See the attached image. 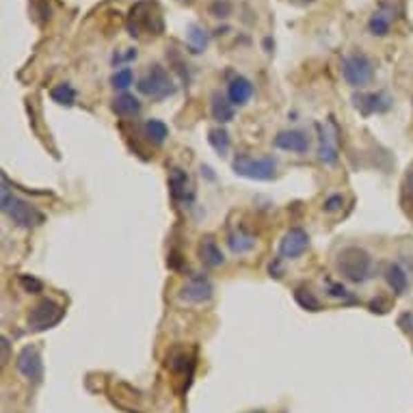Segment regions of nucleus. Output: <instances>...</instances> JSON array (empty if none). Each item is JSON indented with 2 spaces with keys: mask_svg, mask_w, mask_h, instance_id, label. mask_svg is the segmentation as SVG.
Masks as SVG:
<instances>
[{
  "mask_svg": "<svg viewBox=\"0 0 413 413\" xmlns=\"http://www.w3.org/2000/svg\"><path fill=\"white\" fill-rule=\"evenodd\" d=\"M65 316V307L55 299H41L35 307L28 311V329L30 332H46V329L57 327Z\"/></svg>",
  "mask_w": 413,
  "mask_h": 413,
  "instance_id": "obj_7",
  "label": "nucleus"
},
{
  "mask_svg": "<svg viewBox=\"0 0 413 413\" xmlns=\"http://www.w3.org/2000/svg\"><path fill=\"white\" fill-rule=\"evenodd\" d=\"M256 413H262V411H256Z\"/></svg>",
  "mask_w": 413,
  "mask_h": 413,
  "instance_id": "obj_38",
  "label": "nucleus"
},
{
  "mask_svg": "<svg viewBox=\"0 0 413 413\" xmlns=\"http://www.w3.org/2000/svg\"><path fill=\"white\" fill-rule=\"evenodd\" d=\"M327 294L332 296V299H338V301H344V303H355V296L351 294V290L344 288L342 284L329 282L327 284Z\"/></svg>",
  "mask_w": 413,
  "mask_h": 413,
  "instance_id": "obj_28",
  "label": "nucleus"
},
{
  "mask_svg": "<svg viewBox=\"0 0 413 413\" xmlns=\"http://www.w3.org/2000/svg\"><path fill=\"white\" fill-rule=\"evenodd\" d=\"M177 296L184 303H191V305H204V303H210L214 299V284L210 279L202 273L193 275L189 282L180 288Z\"/></svg>",
  "mask_w": 413,
  "mask_h": 413,
  "instance_id": "obj_8",
  "label": "nucleus"
},
{
  "mask_svg": "<svg viewBox=\"0 0 413 413\" xmlns=\"http://www.w3.org/2000/svg\"><path fill=\"white\" fill-rule=\"evenodd\" d=\"M336 269L349 284L361 286L368 284L374 275V262L372 256L363 247H344L336 256Z\"/></svg>",
  "mask_w": 413,
  "mask_h": 413,
  "instance_id": "obj_1",
  "label": "nucleus"
},
{
  "mask_svg": "<svg viewBox=\"0 0 413 413\" xmlns=\"http://www.w3.org/2000/svg\"><path fill=\"white\" fill-rule=\"evenodd\" d=\"M132 85H135V72H132L130 68H122L117 72H113V76H111V87L113 89H117V91L124 93Z\"/></svg>",
  "mask_w": 413,
  "mask_h": 413,
  "instance_id": "obj_26",
  "label": "nucleus"
},
{
  "mask_svg": "<svg viewBox=\"0 0 413 413\" xmlns=\"http://www.w3.org/2000/svg\"><path fill=\"white\" fill-rule=\"evenodd\" d=\"M137 91L145 97H152V100L160 102V100H167L175 93V85L169 76V72L162 68V65L154 63L147 68V72L139 78L137 82Z\"/></svg>",
  "mask_w": 413,
  "mask_h": 413,
  "instance_id": "obj_4",
  "label": "nucleus"
},
{
  "mask_svg": "<svg viewBox=\"0 0 413 413\" xmlns=\"http://www.w3.org/2000/svg\"><path fill=\"white\" fill-rule=\"evenodd\" d=\"M277 158L262 156L253 158L249 154H236L232 158V171L240 177L256 180V182H271L277 177Z\"/></svg>",
  "mask_w": 413,
  "mask_h": 413,
  "instance_id": "obj_3",
  "label": "nucleus"
},
{
  "mask_svg": "<svg viewBox=\"0 0 413 413\" xmlns=\"http://www.w3.org/2000/svg\"><path fill=\"white\" fill-rule=\"evenodd\" d=\"M409 193H411V204H413V186H411V191H409Z\"/></svg>",
  "mask_w": 413,
  "mask_h": 413,
  "instance_id": "obj_36",
  "label": "nucleus"
},
{
  "mask_svg": "<svg viewBox=\"0 0 413 413\" xmlns=\"http://www.w3.org/2000/svg\"><path fill=\"white\" fill-rule=\"evenodd\" d=\"M398 327L403 329L405 334L413 336V311H407V314H403V316L398 318Z\"/></svg>",
  "mask_w": 413,
  "mask_h": 413,
  "instance_id": "obj_33",
  "label": "nucleus"
},
{
  "mask_svg": "<svg viewBox=\"0 0 413 413\" xmlns=\"http://www.w3.org/2000/svg\"><path fill=\"white\" fill-rule=\"evenodd\" d=\"M162 28H164V22L156 3H137L130 9L128 30L132 37H139L141 30L150 32V35H160Z\"/></svg>",
  "mask_w": 413,
  "mask_h": 413,
  "instance_id": "obj_6",
  "label": "nucleus"
},
{
  "mask_svg": "<svg viewBox=\"0 0 413 413\" xmlns=\"http://www.w3.org/2000/svg\"><path fill=\"white\" fill-rule=\"evenodd\" d=\"M294 301L299 303L303 309H307V311H320V301L305 288H296L294 290Z\"/></svg>",
  "mask_w": 413,
  "mask_h": 413,
  "instance_id": "obj_27",
  "label": "nucleus"
},
{
  "mask_svg": "<svg viewBox=\"0 0 413 413\" xmlns=\"http://www.w3.org/2000/svg\"><path fill=\"white\" fill-rule=\"evenodd\" d=\"M7 361H9V340L3 338V363H7Z\"/></svg>",
  "mask_w": 413,
  "mask_h": 413,
  "instance_id": "obj_35",
  "label": "nucleus"
},
{
  "mask_svg": "<svg viewBox=\"0 0 413 413\" xmlns=\"http://www.w3.org/2000/svg\"><path fill=\"white\" fill-rule=\"evenodd\" d=\"M143 135L145 139L154 143V145H162L164 141L169 139V126L160 122V119H147L143 124Z\"/></svg>",
  "mask_w": 413,
  "mask_h": 413,
  "instance_id": "obj_24",
  "label": "nucleus"
},
{
  "mask_svg": "<svg viewBox=\"0 0 413 413\" xmlns=\"http://www.w3.org/2000/svg\"><path fill=\"white\" fill-rule=\"evenodd\" d=\"M385 282L394 290V294H398V296L409 290V275L398 262L390 264V267L385 269Z\"/></svg>",
  "mask_w": 413,
  "mask_h": 413,
  "instance_id": "obj_21",
  "label": "nucleus"
},
{
  "mask_svg": "<svg viewBox=\"0 0 413 413\" xmlns=\"http://www.w3.org/2000/svg\"><path fill=\"white\" fill-rule=\"evenodd\" d=\"M394 100L385 91H372V93H355L353 106L363 115V117H372V115H381L392 108Z\"/></svg>",
  "mask_w": 413,
  "mask_h": 413,
  "instance_id": "obj_11",
  "label": "nucleus"
},
{
  "mask_svg": "<svg viewBox=\"0 0 413 413\" xmlns=\"http://www.w3.org/2000/svg\"><path fill=\"white\" fill-rule=\"evenodd\" d=\"M279 260H282V258H279ZM279 260L271 262V267H269V273H271V277H275V279L282 277V267H279Z\"/></svg>",
  "mask_w": 413,
  "mask_h": 413,
  "instance_id": "obj_34",
  "label": "nucleus"
},
{
  "mask_svg": "<svg viewBox=\"0 0 413 413\" xmlns=\"http://www.w3.org/2000/svg\"><path fill=\"white\" fill-rule=\"evenodd\" d=\"M210 13L214 18H227V15L232 13V3H229V0H214L210 5Z\"/></svg>",
  "mask_w": 413,
  "mask_h": 413,
  "instance_id": "obj_31",
  "label": "nucleus"
},
{
  "mask_svg": "<svg viewBox=\"0 0 413 413\" xmlns=\"http://www.w3.org/2000/svg\"><path fill=\"white\" fill-rule=\"evenodd\" d=\"M169 193H171V197L177 204L191 206L195 202V186L191 182V175L184 169H180V167L171 169V173H169Z\"/></svg>",
  "mask_w": 413,
  "mask_h": 413,
  "instance_id": "obj_12",
  "label": "nucleus"
},
{
  "mask_svg": "<svg viewBox=\"0 0 413 413\" xmlns=\"http://www.w3.org/2000/svg\"><path fill=\"white\" fill-rule=\"evenodd\" d=\"M210 115H212V119L217 122L219 126H225L234 119V115H236V106L229 102V97L219 93V91H214L212 93V102H210Z\"/></svg>",
  "mask_w": 413,
  "mask_h": 413,
  "instance_id": "obj_18",
  "label": "nucleus"
},
{
  "mask_svg": "<svg viewBox=\"0 0 413 413\" xmlns=\"http://www.w3.org/2000/svg\"><path fill=\"white\" fill-rule=\"evenodd\" d=\"M253 82L244 76H236L227 85V97L234 106H244L253 97Z\"/></svg>",
  "mask_w": 413,
  "mask_h": 413,
  "instance_id": "obj_16",
  "label": "nucleus"
},
{
  "mask_svg": "<svg viewBox=\"0 0 413 413\" xmlns=\"http://www.w3.org/2000/svg\"><path fill=\"white\" fill-rule=\"evenodd\" d=\"M392 20H394V7L392 5H383L378 11H374L368 20L370 35L372 37H385L392 28Z\"/></svg>",
  "mask_w": 413,
  "mask_h": 413,
  "instance_id": "obj_20",
  "label": "nucleus"
},
{
  "mask_svg": "<svg viewBox=\"0 0 413 413\" xmlns=\"http://www.w3.org/2000/svg\"><path fill=\"white\" fill-rule=\"evenodd\" d=\"M18 284H20V288H22L24 292H28V294H39V292L44 290V284L39 282L37 277H32V275H20Z\"/></svg>",
  "mask_w": 413,
  "mask_h": 413,
  "instance_id": "obj_29",
  "label": "nucleus"
},
{
  "mask_svg": "<svg viewBox=\"0 0 413 413\" xmlns=\"http://www.w3.org/2000/svg\"><path fill=\"white\" fill-rule=\"evenodd\" d=\"M329 126L332 124H316V130H318V160L323 164H327V167H336V164L340 162V150H338V145H336V137L332 135V130H329Z\"/></svg>",
  "mask_w": 413,
  "mask_h": 413,
  "instance_id": "obj_13",
  "label": "nucleus"
},
{
  "mask_svg": "<svg viewBox=\"0 0 413 413\" xmlns=\"http://www.w3.org/2000/svg\"><path fill=\"white\" fill-rule=\"evenodd\" d=\"M307 249H309V234L303 227L294 225L284 234V238L279 240L277 251L282 260H299Z\"/></svg>",
  "mask_w": 413,
  "mask_h": 413,
  "instance_id": "obj_9",
  "label": "nucleus"
},
{
  "mask_svg": "<svg viewBox=\"0 0 413 413\" xmlns=\"http://www.w3.org/2000/svg\"><path fill=\"white\" fill-rule=\"evenodd\" d=\"M197 256L204 262V267L208 269H219L225 264V256L221 251V247L214 236H204L200 240V247H197Z\"/></svg>",
  "mask_w": 413,
  "mask_h": 413,
  "instance_id": "obj_15",
  "label": "nucleus"
},
{
  "mask_svg": "<svg viewBox=\"0 0 413 413\" xmlns=\"http://www.w3.org/2000/svg\"><path fill=\"white\" fill-rule=\"evenodd\" d=\"M342 76L353 89H363L374 80V65L366 52L353 50L342 57Z\"/></svg>",
  "mask_w": 413,
  "mask_h": 413,
  "instance_id": "obj_5",
  "label": "nucleus"
},
{
  "mask_svg": "<svg viewBox=\"0 0 413 413\" xmlns=\"http://www.w3.org/2000/svg\"><path fill=\"white\" fill-rule=\"evenodd\" d=\"M111 108H113L115 115H117V117H122V119H132V117H139L143 106H141V102H139V97H135L132 93L124 91V93H119V95L111 102Z\"/></svg>",
  "mask_w": 413,
  "mask_h": 413,
  "instance_id": "obj_19",
  "label": "nucleus"
},
{
  "mask_svg": "<svg viewBox=\"0 0 413 413\" xmlns=\"http://www.w3.org/2000/svg\"><path fill=\"white\" fill-rule=\"evenodd\" d=\"M256 236L251 232H247L244 227H234L232 232H229L227 236V247H229V251H232L234 256H247V253H251L256 249Z\"/></svg>",
  "mask_w": 413,
  "mask_h": 413,
  "instance_id": "obj_17",
  "label": "nucleus"
},
{
  "mask_svg": "<svg viewBox=\"0 0 413 413\" xmlns=\"http://www.w3.org/2000/svg\"><path fill=\"white\" fill-rule=\"evenodd\" d=\"M0 208H3L5 217H9V221L13 225H18L22 229H35L46 223V214L41 210H37L30 202L22 200L20 195L11 193L5 182H3V200H0Z\"/></svg>",
  "mask_w": 413,
  "mask_h": 413,
  "instance_id": "obj_2",
  "label": "nucleus"
},
{
  "mask_svg": "<svg viewBox=\"0 0 413 413\" xmlns=\"http://www.w3.org/2000/svg\"><path fill=\"white\" fill-rule=\"evenodd\" d=\"M273 145L282 152L307 154L309 152V137H307L305 130H284L275 137Z\"/></svg>",
  "mask_w": 413,
  "mask_h": 413,
  "instance_id": "obj_14",
  "label": "nucleus"
},
{
  "mask_svg": "<svg viewBox=\"0 0 413 413\" xmlns=\"http://www.w3.org/2000/svg\"><path fill=\"white\" fill-rule=\"evenodd\" d=\"M344 208V197L340 193H334V195H329L325 204H323V210L327 214H334V212H340Z\"/></svg>",
  "mask_w": 413,
  "mask_h": 413,
  "instance_id": "obj_30",
  "label": "nucleus"
},
{
  "mask_svg": "<svg viewBox=\"0 0 413 413\" xmlns=\"http://www.w3.org/2000/svg\"><path fill=\"white\" fill-rule=\"evenodd\" d=\"M50 97H52V102L61 104V106H74L76 104V97H78V91L70 85V82H61V85L52 87L50 91Z\"/></svg>",
  "mask_w": 413,
  "mask_h": 413,
  "instance_id": "obj_25",
  "label": "nucleus"
},
{
  "mask_svg": "<svg viewBox=\"0 0 413 413\" xmlns=\"http://www.w3.org/2000/svg\"><path fill=\"white\" fill-rule=\"evenodd\" d=\"M208 143H210V147H212V150L217 152L221 158H225V156L229 154V150H232V139H229V132H227L223 126L212 128V130L208 132Z\"/></svg>",
  "mask_w": 413,
  "mask_h": 413,
  "instance_id": "obj_23",
  "label": "nucleus"
},
{
  "mask_svg": "<svg viewBox=\"0 0 413 413\" xmlns=\"http://www.w3.org/2000/svg\"><path fill=\"white\" fill-rule=\"evenodd\" d=\"M15 368H18V372L24 378H28L30 383L39 385L44 381V361L35 346H24L18 353V359H15Z\"/></svg>",
  "mask_w": 413,
  "mask_h": 413,
  "instance_id": "obj_10",
  "label": "nucleus"
},
{
  "mask_svg": "<svg viewBox=\"0 0 413 413\" xmlns=\"http://www.w3.org/2000/svg\"><path fill=\"white\" fill-rule=\"evenodd\" d=\"M186 44L191 48V52L200 55L210 46V32L204 26H200V24H189V28H186Z\"/></svg>",
  "mask_w": 413,
  "mask_h": 413,
  "instance_id": "obj_22",
  "label": "nucleus"
},
{
  "mask_svg": "<svg viewBox=\"0 0 413 413\" xmlns=\"http://www.w3.org/2000/svg\"><path fill=\"white\" fill-rule=\"evenodd\" d=\"M139 57V52L135 48H126V52H115L113 55V65H119V68H126V63L135 61Z\"/></svg>",
  "mask_w": 413,
  "mask_h": 413,
  "instance_id": "obj_32",
  "label": "nucleus"
},
{
  "mask_svg": "<svg viewBox=\"0 0 413 413\" xmlns=\"http://www.w3.org/2000/svg\"><path fill=\"white\" fill-rule=\"evenodd\" d=\"M301 3H314V0H301Z\"/></svg>",
  "mask_w": 413,
  "mask_h": 413,
  "instance_id": "obj_37",
  "label": "nucleus"
}]
</instances>
